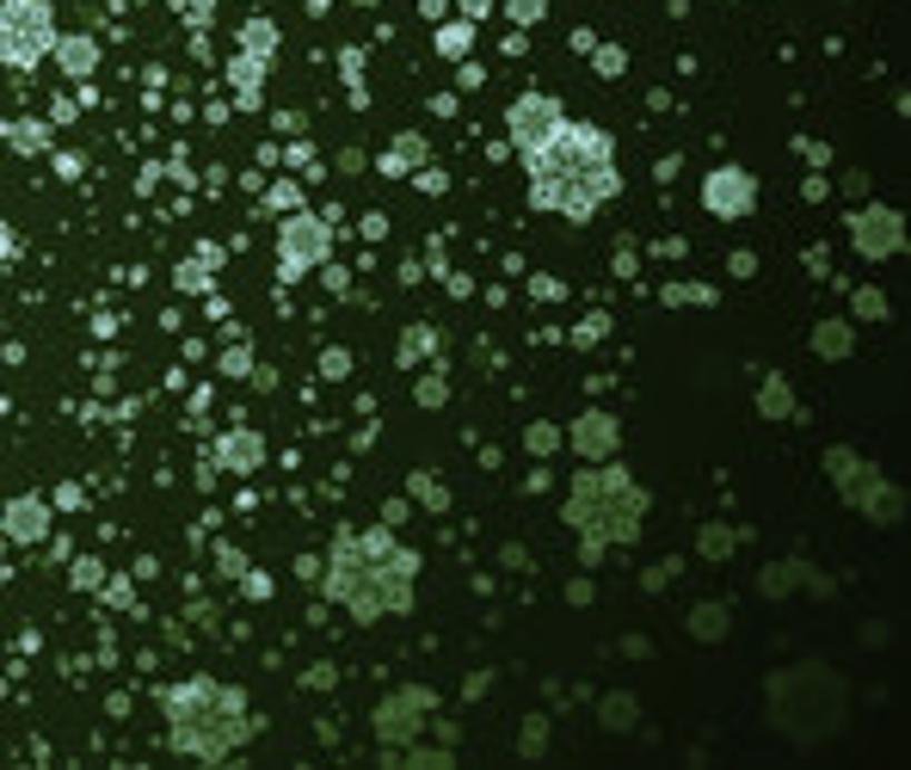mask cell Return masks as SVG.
<instances>
[{
    "label": "cell",
    "instance_id": "obj_1",
    "mask_svg": "<svg viewBox=\"0 0 911 770\" xmlns=\"http://www.w3.org/2000/svg\"><path fill=\"white\" fill-rule=\"evenodd\" d=\"M616 148L597 124H561L542 148H529V204L555 216H585L604 198H616Z\"/></svg>",
    "mask_w": 911,
    "mask_h": 770
},
{
    "label": "cell",
    "instance_id": "obj_2",
    "mask_svg": "<svg viewBox=\"0 0 911 770\" xmlns=\"http://www.w3.org/2000/svg\"><path fill=\"white\" fill-rule=\"evenodd\" d=\"M413 580H419V555H413L407 543H395V531H351V536H339L327 555V592L357 623L407 616Z\"/></svg>",
    "mask_w": 911,
    "mask_h": 770
},
{
    "label": "cell",
    "instance_id": "obj_3",
    "mask_svg": "<svg viewBox=\"0 0 911 770\" xmlns=\"http://www.w3.org/2000/svg\"><path fill=\"white\" fill-rule=\"evenodd\" d=\"M647 505H653L647 487H641L628 468H616V463H597V468H585V475H573L567 524L580 531L585 561L597 567V555H604L610 543H634L641 524H647Z\"/></svg>",
    "mask_w": 911,
    "mask_h": 770
},
{
    "label": "cell",
    "instance_id": "obj_4",
    "mask_svg": "<svg viewBox=\"0 0 911 770\" xmlns=\"http://www.w3.org/2000/svg\"><path fill=\"white\" fill-rule=\"evenodd\" d=\"M167 733L186 758H228L240 740L252 733L247 697L235 684H216V678H191V684H172L167 691Z\"/></svg>",
    "mask_w": 911,
    "mask_h": 770
},
{
    "label": "cell",
    "instance_id": "obj_5",
    "mask_svg": "<svg viewBox=\"0 0 911 770\" xmlns=\"http://www.w3.org/2000/svg\"><path fill=\"white\" fill-rule=\"evenodd\" d=\"M770 721H776V733H789L794 746H819V740H832L838 728L850 721V691H844V678L832 672V665H819V660H801L789 665V672L770 678Z\"/></svg>",
    "mask_w": 911,
    "mask_h": 770
},
{
    "label": "cell",
    "instance_id": "obj_6",
    "mask_svg": "<svg viewBox=\"0 0 911 770\" xmlns=\"http://www.w3.org/2000/svg\"><path fill=\"white\" fill-rule=\"evenodd\" d=\"M825 481L838 487V500H844L850 512H862V519L881 524V531L905 519V493H899L869 456L850 451V444H832V451H825Z\"/></svg>",
    "mask_w": 911,
    "mask_h": 770
},
{
    "label": "cell",
    "instance_id": "obj_7",
    "mask_svg": "<svg viewBox=\"0 0 911 770\" xmlns=\"http://www.w3.org/2000/svg\"><path fill=\"white\" fill-rule=\"evenodd\" d=\"M50 43H56L50 0H0V62L31 68L38 56H50Z\"/></svg>",
    "mask_w": 911,
    "mask_h": 770
},
{
    "label": "cell",
    "instance_id": "obj_8",
    "mask_svg": "<svg viewBox=\"0 0 911 770\" xmlns=\"http://www.w3.org/2000/svg\"><path fill=\"white\" fill-rule=\"evenodd\" d=\"M437 715V697L425 691V684H400V691L383 697V709H376V740L383 746H413L425 728H432Z\"/></svg>",
    "mask_w": 911,
    "mask_h": 770
},
{
    "label": "cell",
    "instance_id": "obj_9",
    "mask_svg": "<svg viewBox=\"0 0 911 770\" xmlns=\"http://www.w3.org/2000/svg\"><path fill=\"white\" fill-rule=\"evenodd\" d=\"M333 253V228L320 223V216L296 210L290 223L278 228V259H284V278H303V272H315L320 259Z\"/></svg>",
    "mask_w": 911,
    "mask_h": 770
},
{
    "label": "cell",
    "instance_id": "obj_10",
    "mask_svg": "<svg viewBox=\"0 0 911 770\" xmlns=\"http://www.w3.org/2000/svg\"><path fill=\"white\" fill-rule=\"evenodd\" d=\"M850 240H856L862 259H893V253L905 247V216H899L893 204H862V210L850 216Z\"/></svg>",
    "mask_w": 911,
    "mask_h": 770
},
{
    "label": "cell",
    "instance_id": "obj_11",
    "mask_svg": "<svg viewBox=\"0 0 911 770\" xmlns=\"http://www.w3.org/2000/svg\"><path fill=\"white\" fill-rule=\"evenodd\" d=\"M561 99H548V93H524V99H512V111H505V136H512V148H542L548 136L561 130Z\"/></svg>",
    "mask_w": 911,
    "mask_h": 770
},
{
    "label": "cell",
    "instance_id": "obj_12",
    "mask_svg": "<svg viewBox=\"0 0 911 770\" xmlns=\"http://www.w3.org/2000/svg\"><path fill=\"white\" fill-rule=\"evenodd\" d=\"M702 204H709V216H721V223H740V216L757 210V179L745 174V167H714V174L702 179Z\"/></svg>",
    "mask_w": 911,
    "mask_h": 770
},
{
    "label": "cell",
    "instance_id": "obj_13",
    "mask_svg": "<svg viewBox=\"0 0 911 770\" xmlns=\"http://www.w3.org/2000/svg\"><path fill=\"white\" fill-rule=\"evenodd\" d=\"M567 444L580 451V463H610V456H616V444H622V419H616V413H604V407H592V413H580V419H573Z\"/></svg>",
    "mask_w": 911,
    "mask_h": 770
},
{
    "label": "cell",
    "instance_id": "obj_14",
    "mask_svg": "<svg viewBox=\"0 0 911 770\" xmlns=\"http://www.w3.org/2000/svg\"><path fill=\"white\" fill-rule=\"evenodd\" d=\"M216 456H222V468H235V475H252V468L265 463V438H259V432H247V425H235V432H222Z\"/></svg>",
    "mask_w": 911,
    "mask_h": 770
},
{
    "label": "cell",
    "instance_id": "obj_15",
    "mask_svg": "<svg viewBox=\"0 0 911 770\" xmlns=\"http://www.w3.org/2000/svg\"><path fill=\"white\" fill-rule=\"evenodd\" d=\"M43 531H50V505H43V500H31V493H26V500L7 505V536H13V543H38Z\"/></svg>",
    "mask_w": 911,
    "mask_h": 770
},
{
    "label": "cell",
    "instance_id": "obj_16",
    "mask_svg": "<svg viewBox=\"0 0 911 770\" xmlns=\"http://www.w3.org/2000/svg\"><path fill=\"white\" fill-rule=\"evenodd\" d=\"M813 352L819 358H850V352H856V320H844V315H832V320H819L813 327Z\"/></svg>",
    "mask_w": 911,
    "mask_h": 770
},
{
    "label": "cell",
    "instance_id": "obj_17",
    "mask_svg": "<svg viewBox=\"0 0 911 770\" xmlns=\"http://www.w3.org/2000/svg\"><path fill=\"white\" fill-rule=\"evenodd\" d=\"M50 50H56V62H62L68 80H87L99 68V43L93 38H56Z\"/></svg>",
    "mask_w": 911,
    "mask_h": 770
},
{
    "label": "cell",
    "instance_id": "obj_18",
    "mask_svg": "<svg viewBox=\"0 0 911 770\" xmlns=\"http://www.w3.org/2000/svg\"><path fill=\"white\" fill-rule=\"evenodd\" d=\"M757 413H764V419H794V413H801L789 376H764V383H757Z\"/></svg>",
    "mask_w": 911,
    "mask_h": 770
},
{
    "label": "cell",
    "instance_id": "obj_19",
    "mask_svg": "<svg viewBox=\"0 0 911 770\" xmlns=\"http://www.w3.org/2000/svg\"><path fill=\"white\" fill-rule=\"evenodd\" d=\"M726 629H733V611H726V604H696V611H690V635L696 641H726Z\"/></svg>",
    "mask_w": 911,
    "mask_h": 770
},
{
    "label": "cell",
    "instance_id": "obj_20",
    "mask_svg": "<svg viewBox=\"0 0 911 770\" xmlns=\"http://www.w3.org/2000/svg\"><path fill=\"white\" fill-rule=\"evenodd\" d=\"M419 167H425V136H400L383 155V174H419Z\"/></svg>",
    "mask_w": 911,
    "mask_h": 770
},
{
    "label": "cell",
    "instance_id": "obj_21",
    "mask_svg": "<svg viewBox=\"0 0 911 770\" xmlns=\"http://www.w3.org/2000/svg\"><path fill=\"white\" fill-rule=\"evenodd\" d=\"M634 715H641V709H634V697H604V703H597V721H604L610 733H628L634 728Z\"/></svg>",
    "mask_w": 911,
    "mask_h": 770
},
{
    "label": "cell",
    "instance_id": "obj_22",
    "mask_svg": "<svg viewBox=\"0 0 911 770\" xmlns=\"http://www.w3.org/2000/svg\"><path fill=\"white\" fill-rule=\"evenodd\" d=\"M468 43H475V19H449V26H437V50L456 62V56H468Z\"/></svg>",
    "mask_w": 911,
    "mask_h": 770
},
{
    "label": "cell",
    "instance_id": "obj_23",
    "mask_svg": "<svg viewBox=\"0 0 911 770\" xmlns=\"http://www.w3.org/2000/svg\"><path fill=\"white\" fill-rule=\"evenodd\" d=\"M801 580H806V561H776V567H764V592H770V598L794 592Z\"/></svg>",
    "mask_w": 911,
    "mask_h": 770
},
{
    "label": "cell",
    "instance_id": "obj_24",
    "mask_svg": "<svg viewBox=\"0 0 911 770\" xmlns=\"http://www.w3.org/2000/svg\"><path fill=\"white\" fill-rule=\"evenodd\" d=\"M407 493H413L419 505H432V512H444V505H449V487H444L437 475H413V481H407Z\"/></svg>",
    "mask_w": 911,
    "mask_h": 770
},
{
    "label": "cell",
    "instance_id": "obj_25",
    "mask_svg": "<svg viewBox=\"0 0 911 770\" xmlns=\"http://www.w3.org/2000/svg\"><path fill=\"white\" fill-rule=\"evenodd\" d=\"M259 75H265V56H240L235 62V80H240V106L259 99Z\"/></svg>",
    "mask_w": 911,
    "mask_h": 770
},
{
    "label": "cell",
    "instance_id": "obj_26",
    "mask_svg": "<svg viewBox=\"0 0 911 770\" xmlns=\"http://www.w3.org/2000/svg\"><path fill=\"white\" fill-rule=\"evenodd\" d=\"M733 543H740V536L726 531V524H702V555H709V561H726V555H733Z\"/></svg>",
    "mask_w": 911,
    "mask_h": 770
},
{
    "label": "cell",
    "instance_id": "obj_27",
    "mask_svg": "<svg viewBox=\"0 0 911 770\" xmlns=\"http://www.w3.org/2000/svg\"><path fill=\"white\" fill-rule=\"evenodd\" d=\"M517 752H524V758H542V752H548V721H542V715L524 721V733H517Z\"/></svg>",
    "mask_w": 911,
    "mask_h": 770
},
{
    "label": "cell",
    "instance_id": "obj_28",
    "mask_svg": "<svg viewBox=\"0 0 911 770\" xmlns=\"http://www.w3.org/2000/svg\"><path fill=\"white\" fill-rule=\"evenodd\" d=\"M425 352H437V333L432 327H413L407 339H400V364H419Z\"/></svg>",
    "mask_w": 911,
    "mask_h": 770
},
{
    "label": "cell",
    "instance_id": "obj_29",
    "mask_svg": "<svg viewBox=\"0 0 911 770\" xmlns=\"http://www.w3.org/2000/svg\"><path fill=\"white\" fill-rule=\"evenodd\" d=\"M856 320H887V296L874 290V284H862V290H856Z\"/></svg>",
    "mask_w": 911,
    "mask_h": 770
},
{
    "label": "cell",
    "instance_id": "obj_30",
    "mask_svg": "<svg viewBox=\"0 0 911 770\" xmlns=\"http://www.w3.org/2000/svg\"><path fill=\"white\" fill-rule=\"evenodd\" d=\"M505 13H512V26H542L548 0H505Z\"/></svg>",
    "mask_w": 911,
    "mask_h": 770
},
{
    "label": "cell",
    "instance_id": "obj_31",
    "mask_svg": "<svg viewBox=\"0 0 911 770\" xmlns=\"http://www.w3.org/2000/svg\"><path fill=\"white\" fill-rule=\"evenodd\" d=\"M271 43H278L271 19H252V26H247V56H271Z\"/></svg>",
    "mask_w": 911,
    "mask_h": 770
},
{
    "label": "cell",
    "instance_id": "obj_32",
    "mask_svg": "<svg viewBox=\"0 0 911 770\" xmlns=\"http://www.w3.org/2000/svg\"><path fill=\"white\" fill-rule=\"evenodd\" d=\"M524 444H529V451H536V456L561 451V425H529V432H524Z\"/></svg>",
    "mask_w": 911,
    "mask_h": 770
},
{
    "label": "cell",
    "instance_id": "obj_33",
    "mask_svg": "<svg viewBox=\"0 0 911 770\" xmlns=\"http://www.w3.org/2000/svg\"><path fill=\"white\" fill-rule=\"evenodd\" d=\"M395 764H407V770H449L456 758H449V752H400Z\"/></svg>",
    "mask_w": 911,
    "mask_h": 770
},
{
    "label": "cell",
    "instance_id": "obj_34",
    "mask_svg": "<svg viewBox=\"0 0 911 770\" xmlns=\"http://www.w3.org/2000/svg\"><path fill=\"white\" fill-rule=\"evenodd\" d=\"M444 401H449V383H444V376H419V407H444Z\"/></svg>",
    "mask_w": 911,
    "mask_h": 770
},
{
    "label": "cell",
    "instance_id": "obj_35",
    "mask_svg": "<svg viewBox=\"0 0 911 770\" xmlns=\"http://www.w3.org/2000/svg\"><path fill=\"white\" fill-rule=\"evenodd\" d=\"M592 56H597V75H610V80H616V75H622V68H628V56H622V50H616V43H597V50H592Z\"/></svg>",
    "mask_w": 911,
    "mask_h": 770
},
{
    "label": "cell",
    "instance_id": "obj_36",
    "mask_svg": "<svg viewBox=\"0 0 911 770\" xmlns=\"http://www.w3.org/2000/svg\"><path fill=\"white\" fill-rule=\"evenodd\" d=\"M665 296H672V303H709L714 290H702V284H672Z\"/></svg>",
    "mask_w": 911,
    "mask_h": 770
},
{
    "label": "cell",
    "instance_id": "obj_37",
    "mask_svg": "<svg viewBox=\"0 0 911 770\" xmlns=\"http://www.w3.org/2000/svg\"><path fill=\"white\" fill-rule=\"evenodd\" d=\"M413 186H419V191H444V174H437V167H419V174H413Z\"/></svg>",
    "mask_w": 911,
    "mask_h": 770
},
{
    "label": "cell",
    "instance_id": "obj_38",
    "mask_svg": "<svg viewBox=\"0 0 911 770\" xmlns=\"http://www.w3.org/2000/svg\"><path fill=\"white\" fill-rule=\"evenodd\" d=\"M271 204H278V210H296V204H303V191H296V186H271Z\"/></svg>",
    "mask_w": 911,
    "mask_h": 770
},
{
    "label": "cell",
    "instance_id": "obj_39",
    "mask_svg": "<svg viewBox=\"0 0 911 770\" xmlns=\"http://www.w3.org/2000/svg\"><path fill=\"white\" fill-rule=\"evenodd\" d=\"M463 13H468V19H487V13H493V0H463Z\"/></svg>",
    "mask_w": 911,
    "mask_h": 770
},
{
    "label": "cell",
    "instance_id": "obj_40",
    "mask_svg": "<svg viewBox=\"0 0 911 770\" xmlns=\"http://www.w3.org/2000/svg\"><path fill=\"white\" fill-rule=\"evenodd\" d=\"M7 253H13V240H7V228H0V266H7Z\"/></svg>",
    "mask_w": 911,
    "mask_h": 770
},
{
    "label": "cell",
    "instance_id": "obj_41",
    "mask_svg": "<svg viewBox=\"0 0 911 770\" xmlns=\"http://www.w3.org/2000/svg\"><path fill=\"white\" fill-rule=\"evenodd\" d=\"M315 7H320V0H315Z\"/></svg>",
    "mask_w": 911,
    "mask_h": 770
}]
</instances>
